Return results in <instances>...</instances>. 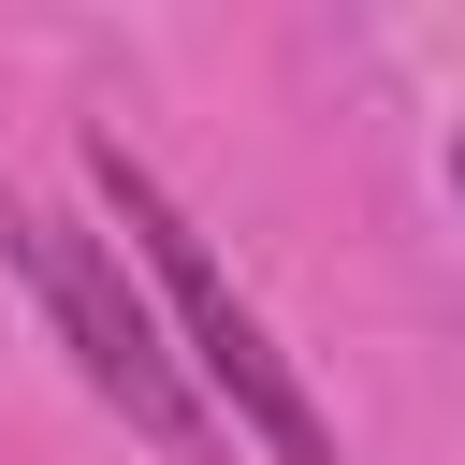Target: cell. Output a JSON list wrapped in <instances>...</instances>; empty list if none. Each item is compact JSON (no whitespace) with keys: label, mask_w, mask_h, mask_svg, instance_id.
<instances>
[{"label":"cell","mask_w":465,"mask_h":465,"mask_svg":"<svg viewBox=\"0 0 465 465\" xmlns=\"http://www.w3.org/2000/svg\"><path fill=\"white\" fill-rule=\"evenodd\" d=\"M87 189H102V218H116L131 276L160 291V320L189 334V378H203V392H218V407L276 450V465H349V450H334V421H320V392H305V363L262 334V305L218 276V247L189 232V203H174V189H160L116 131H87Z\"/></svg>","instance_id":"6da1fadb"},{"label":"cell","mask_w":465,"mask_h":465,"mask_svg":"<svg viewBox=\"0 0 465 465\" xmlns=\"http://www.w3.org/2000/svg\"><path fill=\"white\" fill-rule=\"evenodd\" d=\"M0 262L29 276L44 334L73 349V378H87V392L160 450V465H218V407H203L189 349H160V291L131 276V247H116V232H73L58 203L0 189Z\"/></svg>","instance_id":"7a4b0ae2"},{"label":"cell","mask_w":465,"mask_h":465,"mask_svg":"<svg viewBox=\"0 0 465 465\" xmlns=\"http://www.w3.org/2000/svg\"><path fill=\"white\" fill-rule=\"evenodd\" d=\"M450 203H465V131H450Z\"/></svg>","instance_id":"3957f363"}]
</instances>
